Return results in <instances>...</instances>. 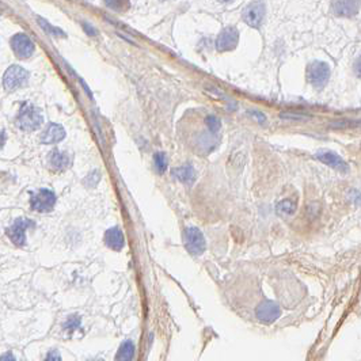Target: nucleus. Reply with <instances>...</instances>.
I'll use <instances>...</instances> for the list:
<instances>
[{
	"label": "nucleus",
	"instance_id": "nucleus-3",
	"mask_svg": "<svg viewBox=\"0 0 361 361\" xmlns=\"http://www.w3.org/2000/svg\"><path fill=\"white\" fill-rule=\"evenodd\" d=\"M307 79L315 89H322L330 79V67L323 61H314L307 70Z\"/></svg>",
	"mask_w": 361,
	"mask_h": 361
},
{
	"label": "nucleus",
	"instance_id": "nucleus-7",
	"mask_svg": "<svg viewBox=\"0 0 361 361\" xmlns=\"http://www.w3.org/2000/svg\"><path fill=\"white\" fill-rule=\"evenodd\" d=\"M11 48L19 58H29L34 52V44L23 33H18L11 38Z\"/></svg>",
	"mask_w": 361,
	"mask_h": 361
},
{
	"label": "nucleus",
	"instance_id": "nucleus-19",
	"mask_svg": "<svg viewBox=\"0 0 361 361\" xmlns=\"http://www.w3.org/2000/svg\"><path fill=\"white\" fill-rule=\"evenodd\" d=\"M277 210L281 215H293L296 210V204L291 200H284L277 205Z\"/></svg>",
	"mask_w": 361,
	"mask_h": 361
},
{
	"label": "nucleus",
	"instance_id": "nucleus-8",
	"mask_svg": "<svg viewBox=\"0 0 361 361\" xmlns=\"http://www.w3.org/2000/svg\"><path fill=\"white\" fill-rule=\"evenodd\" d=\"M239 41V33L235 27H226L217 37L216 48L219 52L232 51L236 48Z\"/></svg>",
	"mask_w": 361,
	"mask_h": 361
},
{
	"label": "nucleus",
	"instance_id": "nucleus-5",
	"mask_svg": "<svg viewBox=\"0 0 361 361\" xmlns=\"http://www.w3.org/2000/svg\"><path fill=\"white\" fill-rule=\"evenodd\" d=\"M27 228H34V223L29 219H17L11 227L7 229V234L10 239L17 246H25L26 243V231Z\"/></svg>",
	"mask_w": 361,
	"mask_h": 361
},
{
	"label": "nucleus",
	"instance_id": "nucleus-11",
	"mask_svg": "<svg viewBox=\"0 0 361 361\" xmlns=\"http://www.w3.org/2000/svg\"><path fill=\"white\" fill-rule=\"evenodd\" d=\"M315 158L319 160V162H322L326 166H330V167H333V169H336L338 171H348V165H346V162L343 160V159L340 156V155H337L336 152H331V151H319L315 155Z\"/></svg>",
	"mask_w": 361,
	"mask_h": 361
},
{
	"label": "nucleus",
	"instance_id": "nucleus-25",
	"mask_svg": "<svg viewBox=\"0 0 361 361\" xmlns=\"http://www.w3.org/2000/svg\"><path fill=\"white\" fill-rule=\"evenodd\" d=\"M83 26H84V29H86V30L89 32L90 36H95V34H96V33H95L94 29H93V27H90V26L87 25V23H84V25H83Z\"/></svg>",
	"mask_w": 361,
	"mask_h": 361
},
{
	"label": "nucleus",
	"instance_id": "nucleus-10",
	"mask_svg": "<svg viewBox=\"0 0 361 361\" xmlns=\"http://www.w3.org/2000/svg\"><path fill=\"white\" fill-rule=\"evenodd\" d=\"M265 18V6L262 3H253L243 11V19L251 27H260Z\"/></svg>",
	"mask_w": 361,
	"mask_h": 361
},
{
	"label": "nucleus",
	"instance_id": "nucleus-16",
	"mask_svg": "<svg viewBox=\"0 0 361 361\" xmlns=\"http://www.w3.org/2000/svg\"><path fill=\"white\" fill-rule=\"evenodd\" d=\"M172 177L181 181L182 184L191 185L196 179V172L193 170V167L190 165H185L178 167L175 170H172Z\"/></svg>",
	"mask_w": 361,
	"mask_h": 361
},
{
	"label": "nucleus",
	"instance_id": "nucleus-2",
	"mask_svg": "<svg viewBox=\"0 0 361 361\" xmlns=\"http://www.w3.org/2000/svg\"><path fill=\"white\" fill-rule=\"evenodd\" d=\"M29 79L27 71L23 70L19 65H11L4 74L3 77V84L7 91H15V90L23 87Z\"/></svg>",
	"mask_w": 361,
	"mask_h": 361
},
{
	"label": "nucleus",
	"instance_id": "nucleus-12",
	"mask_svg": "<svg viewBox=\"0 0 361 361\" xmlns=\"http://www.w3.org/2000/svg\"><path fill=\"white\" fill-rule=\"evenodd\" d=\"M360 10L359 0H334L333 11L338 17H353Z\"/></svg>",
	"mask_w": 361,
	"mask_h": 361
},
{
	"label": "nucleus",
	"instance_id": "nucleus-21",
	"mask_svg": "<svg viewBox=\"0 0 361 361\" xmlns=\"http://www.w3.org/2000/svg\"><path fill=\"white\" fill-rule=\"evenodd\" d=\"M205 124H207L209 131L213 133H217L220 131V128H222V121L219 120L216 115H208L205 118Z\"/></svg>",
	"mask_w": 361,
	"mask_h": 361
},
{
	"label": "nucleus",
	"instance_id": "nucleus-29",
	"mask_svg": "<svg viewBox=\"0 0 361 361\" xmlns=\"http://www.w3.org/2000/svg\"><path fill=\"white\" fill-rule=\"evenodd\" d=\"M219 1H222V3H229V1H232V0H219Z\"/></svg>",
	"mask_w": 361,
	"mask_h": 361
},
{
	"label": "nucleus",
	"instance_id": "nucleus-20",
	"mask_svg": "<svg viewBox=\"0 0 361 361\" xmlns=\"http://www.w3.org/2000/svg\"><path fill=\"white\" fill-rule=\"evenodd\" d=\"M105 3L109 8H112L114 11H125L129 8L128 0H105Z\"/></svg>",
	"mask_w": 361,
	"mask_h": 361
},
{
	"label": "nucleus",
	"instance_id": "nucleus-13",
	"mask_svg": "<svg viewBox=\"0 0 361 361\" xmlns=\"http://www.w3.org/2000/svg\"><path fill=\"white\" fill-rule=\"evenodd\" d=\"M105 243L112 250H115V251L122 250L124 246H125V238H124V234H122L120 228L113 227L108 229L106 234H105Z\"/></svg>",
	"mask_w": 361,
	"mask_h": 361
},
{
	"label": "nucleus",
	"instance_id": "nucleus-18",
	"mask_svg": "<svg viewBox=\"0 0 361 361\" xmlns=\"http://www.w3.org/2000/svg\"><path fill=\"white\" fill-rule=\"evenodd\" d=\"M153 162H155V167H156V170H158L159 172H165L166 169H167V166H169V159L166 156L165 152H158V153H155Z\"/></svg>",
	"mask_w": 361,
	"mask_h": 361
},
{
	"label": "nucleus",
	"instance_id": "nucleus-24",
	"mask_svg": "<svg viewBox=\"0 0 361 361\" xmlns=\"http://www.w3.org/2000/svg\"><path fill=\"white\" fill-rule=\"evenodd\" d=\"M251 115H253V117H255L257 120L260 121V124H265V122H266V117L264 115V114H261L260 112H251Z\"/></svg>",
	"mask_w": 361,
	"mask_h": 361
},
{
	"label": "nucleus",
	"instance_id": "nucleus-22",
	"mask_svg": "<svg viewBox=\"0 0 361 361\" xmlns=\"http://www.w3.org/2000/svg\"><path fill=\"white\" fill-rule=\"evenodd\" d=\"M80 326V318L77 317V315H72V317L68 318V321L65 322L64 324V329L68 330V331H74L77 327Z\"/></svg>",
	"mask_w": 361,
	"mask_h": 361
},
{
	"label": "nucleus",
	"instance_id": "nucleus-28",
	"mask_svg": "<svg viewBox=\"0 0 361 361\" xmlns=\"http://www.w3.org/2000/svg\"><path fill=\"white\" fill-rule=\"evenodd\" d=\"M0 360H14V357L11 355H7L3 356V357H0Z\"/></svg>",
	"mask_w": 361,
	"mask_h": 361
},
{
	"label": "nucleus",
	"instance_id": "nucleus-1",
	"mask_svg": "<svg viewBox=\"0 0 361 361\" xmlns=\"http://www.w3.org/2000/svg\"><path fill=\"white\" fill-rule=\"evenodd\" d=\"M15 122H17V127L19 129L26 131V132H32L42 125L44 117L36 106H33L30 103H23Z\"/></svg>",
	"mask_w": 361,
	"mask_h": 361
},
{
	"label": "nucleus",
	"instance_id": "nucleus-4",
	"mask_svg": "<svg viewBox=\"0 0 361 361\" xmlns=\"http://www.w3.org/2000/svg\"><path fill=\"white\" fill-rule=\"evenodd\" d=\"M185 245L189 253L193 255H201L205 251L207 242L204 238L203 232L196 227H190L185 232Z\"/></svg>",
	"mask_w": 361,
	"mask_h": 361
},
{
	"label": "nucleus",
	"instance_id": "nucleus-26",
	"mask_svg": "<svg viewBox=\"0 0 361 361\" xmlns=\"http://www.w3.org/2000/svg\"><path fill=\"white\" fill-rule=\"evenodd\" d=\"M46 359H48V360H60V359H61V357H60V356H58V355H56V353H55V355H53V353H52V355L48 356V357H46Z\"/></svg>",
	"mask_w": 361,
	"mask_h": 361
},
{
	"label": "nucleus",
	"instance_id": "nucleus-23",
	"mask_svg": "<svg viewBox=\"0 0 361 361\" xmlns=\"http://www.w3.org/2000/svg\"><path fill=\"white\" fill-rule=\"evenodd\" d=\"M38 22H39V25H41V27L42 29H45L46 32L49 33V34H53V36H64V33L60 30V29H56V27H53V26H51L46 20H44V19H38Z\"/></svg>",
	"mask_w": 361,
	"mask_h": 361
},
{
	"label": "nucleus",
	"instance_id": "nucleus-15",
	"mask_svg": "<svg viewBox=\"0 0 361 361\" xmlns=\"http://www.w3.org/2000/svg\"><path fill=\"white\" fill-rule=\"evenodd\" d=\"M49 166H51L53 170L56 171L65 170V169L70 166V156H68L65 152L55 150V151H52L51 155H49Z\"/></svg>",
	"mask_w": 361,
	"mask_h": 361
},
{
	"label": "nucleus",
	"instance_id": "nucleus-27",
	"mask_svg": "<svg viewBox=\"0 0 361 361\" xmlns=\"http://www.w3.org/2000/svg\"><path fill=\"white\" fill-rule=\"evenodd\" d=\"M3 144H4V133L0 132V148L3 147Z\"/></svg>",
	"mask_w": 361,
	"mask_h": 361
},
{
	"label": "nucleus",
	"instance_id": "nucleus-14",
	"mask_svg": "<svg viewBox=\"0 0 361 361\" xmlns=\"http://www.w3.org/2000/svg\"><path fill=\"white\" fill-rule=\"evenodd\" d=\"M65 137V131L61 125L58 124H53L51 122L48 128L45 129V132L42 133V137H41V141L44 144H56L58 141Z\"/></svg>",
	"mask_w": 361,
	"mask_h": 361
},
{
	"label": "nucleus",
	"instance_id": "nucleus-6",
	"mask_svg": "<svg viewBox=\"0 0 361 361\" xmlns=\"http://www.w3.org/2000/svg\"><path fill=\"white\" fill-rule=\"evenodd\" d=\"M56 205V194L49 189H41L32 197V208L37 212H51Z\"/></svg>",
	"mask_w": 361,
	"mask_h": 361
},
{
	"label": "nucleus",
	"instance_id": "nucleus-9",
	"mask_svg": "<svg viewBox=\"0 0 361 361\" xmlns=\"http://www.w3.org/2000/svg\"><path fill=\"white\" fill-rule=\"evenodd\" d=\"M281 315V308L276 302L266 300L258 305L257 308V318L262 323H272L276 319H279Z\"/></svg>",
	"mask_w": 361,
	"mask_h": 361
},
{
	"label": "nucleus",
	"instance_id": "nucleus-17",
	"mask_svg": "<svg viewBox=\"0 0 361 361\" xmlns=\"http://www.w3.org/2000/svg\"><path fill=\"white\" fill-rule=\"evenodd\" d=\"M134 356V345L132 341H125L121 345L120 350L117 353V360L129 361L132 360Z\"/></svg>",
	"mask_w": 361,
	"mask_h": 361
}]
</instances>
